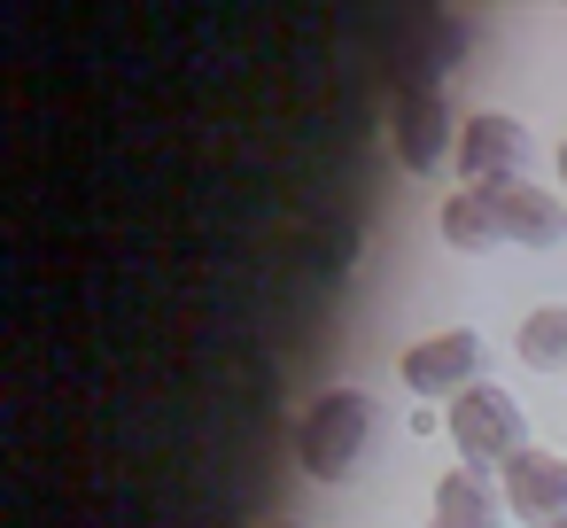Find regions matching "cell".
I'll use <instances>...</instances> for the list:
<instances>
[{"label": "cell", "mask_w": 567, "mask_h": 528, "mask_svg": "<svg viewBox=\"0 0 567 528\" xmlns=\"http://www.w3.org/2000/svg\"><path fill=\"white\" fill-rule=\"evenodd\" d=\"M381 435V404L365 389H319L296 420V466L311 482H350Z\"/></svg>", "instance_id": "cell-1"}, {"label": "cell", "mask_w": 567, "mask_h": 528, "mask_svg": "<svg viewBox=\"0 0 567 528\" xmlns=\"http://www.w3.org/2000/svg\"><path fill=\"white\" fill-rule=\"evenodd\" d=\"M443 435L458 443V466H482V474H505V466L528 451V420H520L513 389H497V381L466 389V396L443 412Z\"/></svg>", "instance_id": "cell-2"}, {"label": "cell", "mask_w": 567, "mask_h": 528, "mask_svg": "<svg viewBox=\"0 0 567 528\" xmlns=\"http://www.w3.org/2000/svg\"><path fill=\"white\" fill-rule=\"evenodd\" d=\"M482 373H489V342L474 334V327H443V334H420L404 358H396V381L420 396V404H458L466 389H482Z\"/></svg>", "instance_id": "cell-3"}, {"label": "cell", "mask_w": 567, "mask_h": 528, "mask_svg": "<svg viewBox=\"0 0 567 528\" xmlns=\"http://www.w3.org/2000/svg\"><path fill=\"white\" fill-rule=\"evenodd\" d=\"M458 179L466 187H497V179H528V125L505 110H482L458 125Z\"/></svg>", "instance_id": "cell-4"}, {"label": "cell", "mask_w": 567, "mask_h": 528, "mask_svg": "<svg viewBox=\"0 0 567 528\" xmlns=\"http://www.w3.org/2000/svg\"><path fill=\"white\" fill-rule=\"evenodd\" d=\"M505 234V249H551L567 234V195L536 187V179H497V187H474Z\"/></svg>", "instance_id": "cell-5"}, {"label": "cell", "mask_w": 567, "mask_h": 528, "mask_svg": "<svg viewBox=\"0 0 567 528\" xmlns=\"http://www.w3.org/2000/svg\"><path fill=\"white\" fill-rule=\"evenodd\" d=\"M497 489H505V513H513L520 528H551V520H567V458L544 451V443H528V451L497 474Z\"/></svg>", "instance_id": "cell-6"}, {"label": "cell", "mask_w": 567, "mask_h": 528, "mask_svg": "<svg viewBox=\"0 0 567 528\" xmlns=\"http://www.w3.org/2000/svg\"><path fill=\"white\" fill-rule=\"evenodd\" d=\"M389 133H396V164L404 172H435L443 156H458V133H451V110L435 86H404L396 110H389Z\"/></svg>", "instance_id": "cell-7"}, {"label": "cell", "mask_w": 567, "mask_h": 528, "mask_svg": "<svg viewBox=\"0 0 567 528\" xmlns=\"http://www.w3.org/2000/svg\"><path fill=\"white\" fill-rule=\"evenodd\" d=\"M505 520H513V513H505L497 474H482V466H451V474L435 482L427 528H505Z\"/></svg>", "instance_id": "cell-8"}, {"label": "cell", "mask_w": 567, "mask_h": 528, "mask_svg": "<svg viewBox=\"0 0 567 528\" xmlns=\"http://www.w3.org/2000/svg\"><path fill=\"white\" fill-rule=\"evenodd\" d=\"M443 241L451 249H466V257H482V249H505V234H497V218H489V203L474 195V187H458L451 203H443Z\"/></svg>", "instance_id": "cell-9"}, {"label": "cell", "mask_w": 567, "mask_h": 528, "mask_svg": "<svg viewBox=\"0 0 567 528\" xmlns=\"http://www.w3.org/2000/svg\"><path fill=\"white\" fill-rule=\"evenodd\" d=\"M520 365H536V373H559L567 365V303H536V311H520Z\"/></svg>", "instance_id": "cell-10"}, {"label": "cell", "mask_w": 567, "mask_h": 528, "mask_svg": "<svg viewBox=\"0 0 567 528\" xmlns=\"http://www.w3.org/2000/svg\"><path fill=\"white\" fill-rule=\"evenodd\" d=\"M559 195H567V141H559Z\"/></svg>", "instance_id": "cell-11"}, {"label": "cell", "mask_w": 567, "mask_h": 528, "mask_svg": "<svg viewBox=\"0 0 567 528\" xmlns=\"http://www.w3.org/2000/svg\"><path fill=\"white\" fill-rule=\"evenodd\" d=\"M551 528H567V520H551Z\"/></svg>", "instance_id": "cell-12"}, {"label": "cell", "mask_w": 567, "mask_h": 528, "mask_svg": "<svg viewBox=\"0 0 567 528\" xmlns=\"http://www.w3.org/2000/svg\"><path fill=\"white\" fill-rule=\"evenodd\" d=\"M288 528H296V520H288Z\"/></svg>", "instance_id": "cell-13"}]
</instances>
